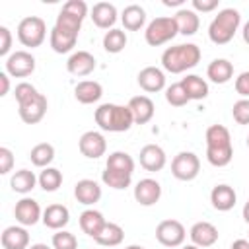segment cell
<instances>
[{
    "label": "cell",
    "instance_id": "11",
    "mask_svg": "<svg viewBox=\"0 0 249 249\" xmlns=\"http://www.w3.org/2000/svg\"><path fill=\"white\" fill-rule=\"evenodd\" d=\"M14 216H16V220L25 228V226H35V224L43 218V212H41V206H39L37 200L29 198V196H23L21 200L16 202Z\"/></svg>",
    "mask_w": 249,
    "mask_h": 249
},
{
    "label": "cell",
    "instance_id": "54",
    "mask_svg": "<svg viewBox=\"0 0 249 249\" xmlns=\"http://www.w3.org/2000/svg\"><path fill=\"white\" fill-rule=\"evenodd\" d=\"M29 249H51L49 245H45V243H35V245H31Z\"/></svg>",
    "mask_w": 249,
    "mask_h": 249
},
{
    "label": "cell",
    "instance_id": "9",
    "mask_svg": "<svg viewBox=\"0 0 249 249\" xmlns=\"http://www.w3.org/2000/svg\"><path fill=\"white\" fill-rule=\"evenodd\" d=\"M78 148L82 152V156L89 158V160H97L105 154L107 150V142H105V136L97 130H88L80 136V142H78Z\"/></svg>",
    "mask_w": 249,
    "mask_h": 249
},
{
    "label": "cell",
    "instance_id": "27",
    "mask_svg": "<svg viewBox=\"0 0 249 249\" xmlns=\"http://www.w3.org/2000/svg\"><path fill=\"white\" fill-rule=\"evenodd\" d=\"M76 41H78V35H72V33H66L58 27H53L51 29V37H49V43H51V49L58 54H64V53H70L74 47H76Z\"/></svg>",
    "mask_w": 249,
    "mask_h": 249
},
{
    "label": "cell",
    "instance_id": "13",
    "mask_svg": "<svg viewBox=\"0 0 249 249\" xmlns=\"http://www.w3.org/2000/svg\"><path fill=\"white\" fill-rule=\"evenodd\" d=\"M66 68L72 76H88L95 70V56L88 51H76L68 56Z\"/></svg>",
    "mask_w": 249,
    "mask_h": 249
},
{
    "label": "cell",
    "instance_id": "8",
    "mask_svg": "<svg viewBox=\"0 0 249 249\" xmlns=\"http://www.w3.org/2000/svg\"><path fill=\"white\" fill-rule=\"evenodd\" d=\"M35 70V56L27 51H16L6 58V72L12 78H25Z\"/></svg>",
    "mask_w": 249,
    "mask_h": 249
},
{
    "label": "cell",
    "instance_id": "6",
    "mask_svg": "<svg viewBox=\"0 0 249 249\" xmlns=\"http://www.w3.org/2000/svg\"><path fill=\"white\" fill-rule=\"evenodd\" d=\"M200 171V160L195 152H179L171 161V173L179 181H193Z\"/></svg>",
    "mask_w": 249,
    "mask_h": 249
},
{
    "label": "cell",
    "instance_id": "2",
    "mask_svg": "<svg viewBox=\"0 0 249 249\" xmlns=\"http://www.w3.org/2000/svg\"><path fill=\"white\" fill-rule=\"evenodd\" d=\"M200 62V49L195 43L167 47L161 54V66L171 74H181Z\"/></svg>",
    "mask_w": 249,
    "mask_h": 249
},
{
    "label": "cell",
    "instance_id": "44",
    "mask_svg": "<svg viewBox=\"0 0 249 249\" xmlns=\"http://www.w3.org/2000/svg\"><path fill=\"white\" fill-rule=\"evenodd\" d=\"M62 10L68 12V14H72V16H76V18H82V19L88 16V4L84 0H68L62 6Z\"/></svg>",
    "mask_w": 249,
    "mask_h": 249
},
{
    "label": "cell",
    "instance_id": "15",
    "mask_svg": "<svg viewBox=\"0 0 249 249\" xmlns=\"http://www.w3.org/2000/svg\"><path fill=\"white\" fill-rule=\"evenodd\" d=\"M138 86L148 93L161 91L165 88V74L158 66H146L138 72Z\"/></svg>",
    "mask_w": 249,
    "mask_h": 249
},
{
    "label": "cell",
    "instance_id": "33",
    "mask_svg": "<svg viewBox=\"0 0 249 249\" xmlns=\"http://www.w3.org/2000/svg\"><path fill=\"white\" fill-rule=\"evenodd\" d=\"M206 148H224V146H231V136L230 130L224 124H212L206 128Z\"/></svg>",
    "mask_w": 249,
    "mask_h": 249
},
{
    "label": "cell",
    "instance_id": "50",
    "mask_svg": "<svg viewBox=\"0 0 249 249\" xmlns=\"http://www.w3.org/2000/svg\"><path fill=\"white\" fill-rule=\"evenodd\" d=\"M231 249H249V239H243V237L235 239L231 243Z\"/></svg>",
    "mask_w": 249,
    "mask_h": 249
},
{
    "label": "cell",
    "instance_id": "21",
    "mask_svg": "<svg viewBox=\"0 0 249 249\" xmlns=\"http://www.w3.org/2000/svg\"><path fill=\"white\" fill-rule=\"evenodd\" d=\"M43 224L51 230H62L68 222H70V212L64 204H49L45 210H43Z\"/></svg>",
    "mask_w": 249,
    "mask_h": 249
},
{
    "label": "cell",
    "instance_id": "36",
    "mask_svg": "<svg viewBox=\"0 0 249 249\" xmlns=\"http://www.w3.org/2000/svg\"><path fill=\"white\" fill-rule=\"evenodd\" d=\"M60 185H62V171H58L56 167H45L39 173V187L43 191L54 193Z\"/></svg>",
    "mask_w": 249,
    "mask_h": 249
},
{
    "label": "cell",
    "instance_id": "20",
    "mask_svg": "<svg viewBox=\"0 0 249 249\" xmlns=\"http://www.w3.org/2000/svg\"><path fill=\"white\" fill-rule=\"evenodd\" d=\"M0 243L4 249H29V233L23 226H8L2 231Z\"/></svg>",
    "mask_w": 249,
    "mask_h": 249
},
{
    "label": "cell",
    "instance_id": "38",
    "mask_svg": "<svg viewBox=\"0 0 249 249\" xmlns=\"http://www.w3.org/2000/svg\"><path fill=\"white\" fill-rule=\"evenodd\" d=\"M233 158V148L224 146V148H206V160L214 167H224L231 161Z\"/></svg>",
    "mask_w": 249,
    "mask_h": 249
},
{
    "label": "cell",
    "instance_id": "5",
    "mask_svg": "<svg viewBox=\"0 0 249 249\" xmlns=\"http://www.w3.org/2000/svg\"><path fill=\"white\" fill-rule=\"evenodd\" d=\"M47 37V23L39 16H27L18 23V39L23 47H41Z\"/></svg>",
    "mask_w": 249,
    "mask_h": 249
},
{
    "label": "cell",
    "instance_id": "39",
    "mask_svg": "<svg viewBox=\"0 0 249 249\" xmlns=\"http://www.w3.org/2000/svg\"><path fill=\"white\" fill-rule=\"evenodd\" d=\"M82 21H84L82 18H76V16H72V14L64 12V10H60L58 16H56L54 27H58V29H62V31H66V33L78 35L80 29H82Z\"/></svg>",
    "mask_w": 249,
    "mask_h": 249
},
{
    "label": "cell",
    "instance_id": "56",
    "mask_svg": "<svg viewBox=\"0 0 249 249\" xmlns=\"http://www.w3.org/2000/svg\"><path fill=\"white\" fill-rule=\"evenodd\" d=\"M124 249H144L142 245H128V247H124Z\"/></svg>",
    "mask_w": 249,
    "mask_h": 249
},
{
    "label": "cell",
    "instance_id": "23",
    "mask_svg": "<svg viewBox=\"0 0 249 249\" xmlns=\"http://www.w3.org/2000/svg\"><path fill=\"white\" fill-rule=\"evenodd\" d=\"M74 95H76V99H78L80 103L89 105V103H95V101L101 99L103 88H101V84L95 82V80H82V82L76 84Z\"/></svg>",
    "mask_w": 249,
    "mask_h": 249
},
{
    "label": "cell",
    "instance_id": "1",
    "mask_svg": "<svg viewBox=\"0 0 249 249\" xmlns=\"http://www.w3.org/2000/svg\"><path fill=\"white\" fill-rule=\"evenodd\" d=\"M95 123L105 132H124L134 124V117L128 105L101 103L95 109Z\"/></svg>",
    "mask_w": 249,
    "mask_h": 249
},
{
    "label": "cell",
    "instance_id": "22",
    "mask_svg": "<svg viewBox=\"0 0 249 249\" xmlns=\"http://www.w3.org/2000/svg\"><path fill=\"white\" fill-rule=\"evenodd\" d=\"M91 19L99 29H113L117 21V8L109 2H97L91 8Z\"/></svg>",
    "mask_w": 249,
    "mask_h": 249
},
{
    "label": "cell",
    "instance_id": "32",
    "mask_svg": "<svg viewBox=\"0 0 249 249\" xmlns=\"http://www.w3.org/2000/svg\"><path fill=\"white\" fill-rule=\"evenodd\" d=\"M29 160L35 167H49L54 160V146L49 144V142H41V144H35L29 152Z\"/></svg>",
    "mask_w": 249,
    "mask_h": 249
},
{
    "label": "cell",
    "instance_id": "30",
    "mask_svg": "<svg viewBox=\"0 0 249 249\" xmlns=\"http://www.w3.org/2000/svg\"><path fill=\"white\" fill-rule=\"evenodd\" d=\"M181 84H183V88H185V91H187V95H189L191 101L193 99L195 101H200V99H204L208 95V84H206V80H202L196 74H187L181 80Z\"/></svg>",
    "mask_w": 249,
    "mask_h": 249
},
{
    "label": "cell",
    "instance_id": "29",
    "mask_svg": "<svg viewBox=\"0 0 249 249\" xmlns=\"http://www.w3.org/2000/svg\"><path fill=\"white\" fill-rule=\"evenodd\" d=\"M121 21H123L124 29H128V31H138V29L146 23V12H144V8L138 6V4H130V6H126V8L123 10Z\"/></svg>",
    "mask_w": 249,
    "mask_h": 249
},
{
    "label": "cell",
    "instance_id": "12",
    "mask_svg": "<svg viewBox=\"0 0 249 249\" xmlns=\"http://www.w3.org/2000/svg\"><path fill=\"white\" fill-rule=\"evenodd\" d=\"M161 196V185L156 179H140L134 187V198L142 206H152Z\"/></svg>",
    "mask_w": 249,
    "mask_h": 249
},
{
    "label": "cell",
    "instance_id": "10",
    "mask_svg": "<svg viewBox=\"0 0 249 249\" xmlns=\"http://www.w3.org/2000/svg\"><path fill=\"white\" fill-rule=\"evenodd\" d=\"M18 107H19V109H18V111H19V117H21V121H23L25 124H37V123L43 121L49 103H47V97H45L43 93H37L33 99H29L27 103L18 105Z\"/></svg>",
    "mask_w": 249,
    "mask_h": 249
},
{
    "label": "cell",
    "instance_id": "47",
    "mask_svg": "<svg viewBox=\"0 0 249 249\" xmlns=\"http://www.w3.org/2000/svg\"><path fill=\"white\" fill-rule=\"evenodd\" d=\"M235 91H237L243 99H249V70H247V72H241V74L235 78Z\"/></svg>",
    "mask_w": 249,
    "mask_h": 249
},
{
    "label": "cell",
    "instance_id": "53",
    "mask_svg": "<svg viewBox=\"0 0 249 249\" xmlns=\"http://www.w3.org/2000/svg\"><path fill=\"white\" fill-rule=\"evenodd\" d=\"M243 220L249 224V200L245 202V206H243Z\"/></svg>",
    "mask_w": 249,
    "mask_h": 249
},
{
    "label": "cell",
    "instance_id": "42",
    "mask_svg": "<svg viewBox=\"0 0 249 249\" xmlns=\"http://www.w3.org/2000/svg\"><path fill=\"white\" fill-rule=\"evenodd\" d=\"M37 93H39V91H37V88H35L33 84H29V82H19V84L16 86V89H14V95H16L18 105L27 103V101H29V99H33Z\"/></svg>",
    "mask_w": 249,
    "mask_h": 249
},
{
    "label": "cell",
    "instance_id": "24",
    "mask_svg": "<svg viewBox=\"0 0 249 249\" xmlns=\"http://www.w3.org/2000/svg\"><path fill=\"white\" fill-rule=\"evenodd\" d=\"M105 224H107V220L103 218V214H101L99 210L89 208V210H84V212L80 214V228H82V231H84L86 235L93 237V239L99 235V231L103 230Z\"/></svg>",
    "mask_w": 249,
    "mask_h": 249
},
{
    "label": "cell",
    "instance_id": "43",
    "mask_svg": "<svg viewBox=\"0 0 249 249\" xmlns=\"http://www.w3.org/2000/svg\"><path fill=\"white\" fill-rule=\"evenodd\" d=\"M231 115L237 124H249V99H237L231 107Z\"/></svg>",
    "mask_w": 249,
    "mask_h": 249
},
{
    "label": "cell",
    "instance_id": "4",
    "mask_svg": "<svg viewBox=\"0 0 249 249\" xmlns=\"http://www.w3.org/2000/svg\"><path fill=\"white\" fill-rule=\"evenodd\" d=\"M177 33H179V29H177L173 16H160L148 23V27L144 31V39L150 47H160V45H165L167 41H171Z\"/></svg>",
    "mask_w": 249,
    "mask_h": 249
},
{
    "label": "cell",
    "instance_id": "34",
    "mask_svg": "<svg viewBox=\"0 0 249 249\" xmlns=\"http://www.w3.org/2000/svg\"><path fill=\"white\" fill-rule=\"evenodd\" d=\"M128 39H126V33L123 29H109L105 35H103V49L111 54H117L121 53L124 47H126Z\"/></svg>",
    "mask_w": 249,
    "mask_h": 249
},
{
    "label": "cell",
    "instance_id": "55",
    "mask_svg": "<svg viewBox=\"0 0 249 249\" xmlns=\"http://www.w3.org/2000/svg\"><path fill=\"white\" fill-rule=\"evenodd\" d=\"M181 249H200V247H196V245H195V243H191V245H183V247H181Z\"/></svg>",
    "mask_w": 249,
    "mask_h": 249
},
{
    "label": "cell",
    "instance_id": "16",
    "mask_svg": "<svg viewBox=\"0 0 249 249\" xmlns=\"http://www.w3.org/2000/svg\"><path fill=\"white\" fill-rule=\"evenodd\" d=\"M189 235H191V241L196 247H200V249L210 247L218 241V228L210 222H196V224H193Z\"/></svg>",
    "mask_w": 249,
    "mask_h": 249
},
{
    "label": "cell",
    "instance_id": "45",
    "mask_svg": "<svg viewBox=\"0 0 249 249\" xmlns=\"http://www.w3.org/2000/svg\"><path fill=\"white\" fill-rule=\"evenodd\" d=\"M12 167H14V154H12L10 148L2 146L0 148V173L6 175V173L12 171Z\"/></svg>",
    "mask_w": 249,
    "mask_h": 249
},
{
    "label": "cell",
    "instance_id": "19",
    "mask_svg": "<svg viewBox=\"0 0 249 249\" xmlns=\"http://www.w3.org/2000/svg\"><path fill=\"white\" fill-rule=\"evenodd\" d=\"M74 196L80 204L91 206L95 202H99L101 198V187L93 181V179H80L74 185Z\"/></svg>",
    "mask_w": 249,
    "mask_h": 249
},
{
    "label": "cell",
    "instance_id": "31",
    "mask_svg": "<svg viewBox=\"0 0 249 249\" xmlns=\"http://www.w3.org/2000/svg\"><path fill=\"white\" fill-rule=\"evenodd\" d=\"M123 237H124L123 228L119 224H115V222H107L103 226V230L99 231V235L95 237V241L99 245H103V247H117V245L123 243Z\"/></svg>",
    "mask_w": 249,
    "mask_h": 249
},
{
    "label": "cell",
    "instance_id": "26",
    "mask_svg": "<svg viewBox=\"0 0 249 249\" xmlns=\"http://www.w3.org/2000/svg\"><path fill=\"white\" fill-rule=\"evenodd\" d=\"M175 23H177V29L181 35H195L200 27V19L196 16L195 10H187V8H181L177 10V14L173 16Z\"/></svg>",
    "mask_w": 249,
    "mask_h": 249
},
{
    "label": "cell",
    "instance_id": "17",
    "mask_svg": "<svg viewBox=\"0 0 249 249\" xmlns=\"http://www.w3.org/2000/svg\"><path fill=\"white\" fill-rule=\"evenodd\" d=\"M128 109H130V113H132L136 124H146V123H150L152 117H154V111H156V109H154V101H152L148 95H134V97H130Z\"/></svg>",
    "mask_w": 249,
    "mask_h": 249
},
{
    "label": "cell",
    "instance_id": "7",
    "mask_svg": "<svg viewBox=\"0 0 249 249\" xmlns=\"http://www.w3.org/2000/svg\"><path fill=\"white\" fill-rule=\"evenodd\" d=\"M185 237H187V231L179 220H173V218L161 220L156 228V239L163 247H179V245H183Z\"/></svg>",
    "mask_w": 249,
    "mask_h": 249
},
{
    "label": "cell",
    "instance_id": "52",
    "mask_svg": "<svg viewBox=\"0 0 249 249\" xmlns=\"http://www.w3.org/2000/svg\"><path fill=\"white\" fill-rule=\"evenodd\" d=\"M185 0H163V6H181Z\"/></svg>",
    "mask_w": 249,
    "mask_h": 249
},
{
    "label": "cell",
    "instance_id": "25",
    "mask_svg": "<svg viewBox=\"0 0 249 249\" xmlns=\"http://www.w3.org/2000/svg\"><path fill=\"white\" fill-rule=\"evenodd\" d=\"M206 76L214 84H228L233 76V64L228 58H214L206 68Z\"/></svg>",
    "mask_w": 249,
    "mask_h": 249
},
{
    "label": "cell",
    "instance_id": "41",
    "mask_svg": "<svg viewBox=\"0 0 249 249\" xmlns=\"http://www.w3.org/2000/svg\"><path fill=\"white\" fill-rule=\"evenodd\" d=\"M53 249H78V239L66 230H58L53 235Z\"/></svg>",
    "mask_w": 249,
    "mask_h": 249
},
{
    "label": "cell",
    "instance_id": "18",
    "mask_svg": "<svg viewBox=\"0 0 249 249\" xmlns=\"http://www.w3.org/2000/svg\"><path fill=\"white\" fill-rule=\"evenodd\" d=\"M210 202H212V206H214L216 210L228 212V210H231V208L235 206L237 195H235L233 187L222 183V185H216V187L210 191Z\"/></svg>",
    "mask_w": 249,
    "mask_h": 249
},
{
    "label": "cell",
    "instance_id": "28",
    "mask_svg": "<svg viewBox=\"0 0 249 249\" xmlns=\"http://www.w3.org/2000/svg\"><path fill=\"white\" fill-rule=\"evenodd\" d=\"M35 183H39V177H35V173L29 171V169H18V171L12 175V179H10L12 191H16V193H19V195L31 193V191L35 189Z\"/></svg>",
    "mask_w": 249,
    "mask_h": 249
},
{
    "label": "cell",
    "instance_id": "51",
    "mask_svg": "<svg viewBox=\"0 0 249 249\" xmlns=\"http://www.w3.org/2000/svg\"><path fill=\"white\" fill-rule=\"evenodd\" d=\"M241 33H243V41L249 45V21L243 25V31H241Z\"/></svg>",
    "mask_w": 249,
    "mask_h": 249
},
{
    "label": "cell",
    "instance_id": "37",
    "mask_svg": "<svg viewBox=\"0 0 249 249\" xmlns=\"http://www.w3.org/2000/svg\"><path fill=\"white\" fill-rule=\"evenodd\" d=\"M101 181L107 185V187H111V189H117V191H121V189H126L128 185H130V181H132V175H128V173H123V171H115V169H109V167H105V171L101 173Z\"/></svg>",
    "mask_w": 249,
    "mask_h": 249
},
{
    "label": "cell",
    "instance_id": "46",
    "mask_svg": "<svg viewBox=\"0 0 249 249\" xmlns=\"http://www.w3.org/2000/svg\"><path fill=\"white\" fill-rule=\"evenodd\" d=\"M12 49V31L6 25H0V56H10Z\"/></svg>",
    "mask_w": 249,
    "mask_h": 249
},
{
    "label": "cell",
    "instance_id": "35",
    "mask_svg": "<svg viewBox=\"0 0 249 249\" xmlns=\"http://www.w3.org/2000/svg\"><path fill=\"white\" fill-rule=\"evenodd\" d=\"M105 167L132 175V173H134V160H132V156H128L126 152H113V154H109Z\"/></svg>",
    "mask_w": 249,
    "mask_h": 249
},
{
    "label": "cell",
    "instance_id": "57",
    "mask_svg": "<svg viewBox=\"0 0 249 249\" xmlns=\"http://www.w3.org/2000/svg\"><path fill=\"white\" fill-rule=\"evenodd\" d=\"M247 146H249V136H247Z\"/></svg>",
    "mask_w": 249,
    "mask_h": 249
},
{
    "label": "cell",
    "instance_id": "48",
    "mask_svg": "<svg viewBox=\"0 0 249 249\" xmlns=\"http://www.w3.org/2000/svg\"><path fill=\"white\" fill-rule=\"evenodd\" d=\"M220 0H193V8L196 12H212L218 8Z\"/></svg>",
    "mask_w": 249,
    "mask_h": 249
},
{
    "label": "cell",
    "instance_id": "14",
    "mask_svg": "<svg viewBox=\"0 0 249 249\" xmlns=\"http://www.w3.org/2000/svg\"><path fill=\"white\" fill-rule=\"evenodd\" d=\"M165 161H167L165 152L158 144H146L140 150V165L146 171H161L165 167Z\"/></svg>",
    "mask_w": 249,
    "mask_h": 249
},
{
    "label": "cell",
    "instance_id": "3",
    "mask_svg": "<svg viewBox=\"0 0 249 249\" xmlns=\"http://www.w3.org/2000/svg\"><path fill=\"white\" fill-rule=\"evenodd\" d=\"M241 23V16L233 8H224L208 25V37L216 45H226L233 39L237 27Z\"/></svg>",
    "mask_w": 249,
    "mask_h": 249
},
{
    "label": "cell",
    "instance_id": "49",
    "mask_svg": "<svg viewBox=\"0 0 249 249\" xmlns=\"http://www.w3.org/2000/svg\"><path fill=\"white\" fill-rule=\"evenodd\" d=\"M10 91V74L8 72H0V95H8Z\"/></svg>",
    "mask_w": 249,
    "mask_h": 249
},
{
    "label": "cell",
    "instance_id": "40",
    "mask_svg": "<svg viewBox=\"0 0 249 249\" xmlns=\"http://www.w3.org/2000/svg\"><path fill=\"white\" fill-rule=\"evenodd\" d=\"M165 101H167L169 105H173V107H183V105H187L191 99H189V95H187L183 84L177 82V84H171L169 88H165Z\"/></svg>",
    "mask_w": 249,
    "mask_h": 249
}]
</instances>
